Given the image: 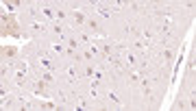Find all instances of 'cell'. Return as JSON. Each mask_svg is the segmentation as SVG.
<instances>
[{"label":"cell","mask_w":196,"mask_h":111,"mask_svg":"<svg viewBox=\"0 0 196 111\" xmlns=\"http://www.w3.org/2000/svg\"><path fill=\"white\" fill-rule=\"evenodd\" d=\"M163 59L166 61H172L174 59V50H163Z\"/></svg>","instance_id":"cell-10"},{"label":"cell","mask_w":196,"mask_h":111,"mask_svg":"<svg viewBox=\"0 0 196 111\" xmlns=\"http://www.w3.org/2000/svg\"><path fill=\"white\" fill-rule=\"evenodd\" d=\"M42 109H55V105H52L50 100H44V102H42Z\"/></svg>","instance_id":"cell-14"},{"label":"cell","mask_w":196,"mask_h":111,"mask_svg":"<svg viewBox=\"0 0 196 111\" xmlns=\"http://www.w3.org/2000/svg\"><path fill=\"white\" fill-rule=\"evenodd\" d=\"M20 35V31H18V22H15V18H5V35Z\"/></svg>","instance_id":"cell-1"},{"label":"cell","mask_w":196,"mask_h":111,"mask_svg":"<svg viewBox=\"0 0 196 111\" xmlns=\"http://www.w3.org/2000/svg\"><path fill=\"white\" fill-rule=\"evenodd\" d=\"M129 78H131V81H133V83H135V81L139 78V76H137V72H131V74H129Z\"/></svg>","instance_id":"cell-16"},{"label":"cell","mask_w":196,"mask_h":111,"mask_svg":"<svg viewBox=\"0 0 196 111\" xmlns=\"http://www.w3.org/2000/svg\"><path fill=\"white\" fill-rule=\"evenodd\" d=\"M18 5H20V2H5L7 11H15V9H18Z\"/></svg>","instance_id":"cell-12"},{"label":"cell","mask_w":196,"mask_h":111,"mask_svg":"<svg viewBox=\"0 0 196 111\" xmlns=\"http://www.w3.org/2000/svg\"><path fill=\"white\" fill-rule=\"evenodd\" d=\"M42 81H46V83H50V81H52V74H50V72H44V76H42Z\"/></svg>","instance_id":"cell-15"},{"label":"cell","mask_w":196,"mask_h":111,"mask_svg":"<svg viewBox=\"0 0 196 111\" xmlns=\"http://www.w3.org/2000/svg\"><path fill=\"white\" fill-rule=\"evenodd\" d=\"M29 26H31V29H33L35 33H42V31H46V26H44V24H39L37 20H33V22H29Z\"/></svg>","instance_id":"cell-5"},{"label":"cell","mask_w":196,"mask_h":111,"mask_svg":"<svg viewBox=\"0 0 196 111\" xmlns=\"http://www.w3.org/2000/svg\"><path fill=\"white\" fill-rule=\"evenodd\" d=\"M87 24H89V29L94 31V33H100V24H98V20H89Z\"/></svg>","instance_id":"cell-7"},{"label":"cell","mask_w":196,"mask_h":111,"mask_svg":"<svg viewBox=\"0 0 196 111\" xmlns=\"http://www.w3.org/2000/svg\"><path fill=\"white\" fill-rule=\"evenodd\" d=\"M15 52H18V50L13 48V46H11V48H9V46H5V48H2V54H5V59H13V57H15Z\"/></svg>","instance_id":"cell-4"},{"label":"cell","mask_w":196,"mask_h":111,"mask_svg":"<svg viewBox=\"0 0 196 111\" xmlns=\"http://www.w3.org/2000/svg\"><path fill=\"white\" fill-rule=\"evenodd\" d=\"M39 63H42L44 68H52V61H50V54H42V57H39Z\"/></svg>","instance_id":"cell-6"},{"label":"cell","mask_w":196,"mask_h":111,"mask_svg":"<svg viewBox=\"0 0 196 111\" xmlns=\"http://www.w3.org/2000/svg\"><path fill=\"white\" fill-rule=\"evenodd\" d=\"M52 31H55L57 35H61V37H63V26H61V24H55V26H52Z\"/></svg>","instance_id":"cell-13"},{"label":"cell","mask_w":196,"mask_h":111,"mask_svg":"<svg viewBox=\"0 0 196 111\" xmlns=\"http://www.w3.org/2000/svg\"><path fill=\"white\" fill-rule=\"evenodd\" d=\"M74 22H76V24H85V16L76 11V13H74Z\"/></svg>","instance_id":"cell-9"},{"label":"cell","mask_w":196,"mask_h":111,"mask_svg":"<svg viewBox=\"0 0 196 111\" xmlns=\"http://www.w3.org/2000/svg\"><path fill=\"white\" fill-rule=\"evenodd\" d=\"M65 41H68V46L74 50L76 46H78V37H68V39H65Z\"/></svg>","instance_id":"cell-8"},{"label":"cell","mask_w":196,"mask_h":111,"mask_svg":"<svg viewBox=\"0 0 196 111\" xmlns=\"http://www.w3.org/2000/svg\"><path fill=\"white\" fill-rule=\"evenodd\" d=\"M109 100H111V102H115V105H120V96L113 94V92H109Z\"/></svg>","instance_id":"cell-11"},{"label":"cell","mask_w":196,"mask_h":111,"mask_svg":"<svg viewBox=\"0 0 196 111\" xmlns=\"http://www.w3.org/2000/svg\"><path fill=\"white\" fill-rule=\"evenodd\" d=\"M35 94L37 96H48V87H46V81H39V83H35Z\"/></svg>","instance_id":"cell-2"},{"label":"cell","mask_w":196,"mask_h":111,"mask_svg":"<svg viewBox=\"0 0 196 111\" xmlns=\"http://www.w3.org/2000/svg\"><path fill=\"white\" fill-rule=\"evenodd\" d=\"M42 13H44V18L46 20H52V18H55V9H52V7H42Z\"/></svg>","instance_id":"cell-3"}]
</instances>
